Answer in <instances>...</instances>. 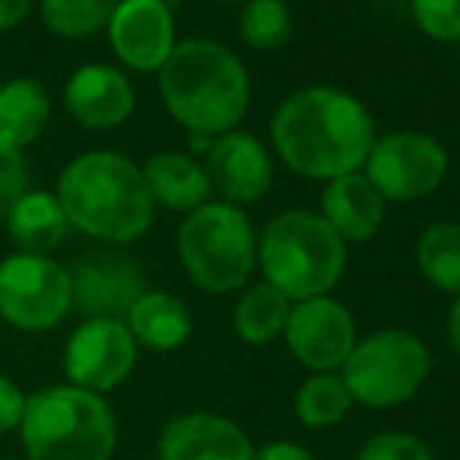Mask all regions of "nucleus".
I'll use <instances>...</instances> for the list:
<instances>
[{"instance_id": "obj_18", "label": "nucleus", "mask_w": 460, "mask_h": 460, "mask_svg": "<svg viewBox=\"0 0 460 460\" xmlns=\"http://www.w3.org/2000/svg\"><path fill=\"white\" fill-rule=\"evenodd\" d=\"M142 177H146L155 205H161V208L190 215V211L202 208L205 202H211V183L205 164H199L196 158L183 152L152 155L142 164Z\"/></svg>"}, {"instance_id": "obj_1", "label": "nucleus", "mask_w": 460, "mask_h": 460, "mask_svg": "<svg viewBox=\"0 0 460 460\" xmlns=\"http://www.w3.org/2000/svg\"><path fill=\"white\" fill-rule=\"evenodd\" d=\"M376 142V120L357 95L334 85H303L278 104L271 146L303 180L328 183L363 171Z\"/></svg>"}, {"instance_id": "obj_26", "label": "nucleus", "mask_w": 460, "mask_h": 460, "mask_svg": "<svg viewBox=\"0 0 460 460\" xmlns=\"http://www.w3.org/2000/svg\"><path fill=\"white\" fill-rule=\"evenodd\" d=\"M294 35V16L284 0H250L240 13V39L252 51H278Z\"/></svg>"}, {"instance_id": "obj_10", "label": "nucleus", "mask_w": 460, "mask_h": 460, "mask_svg": "<svg viewBox=\"0 0 460 460\" xmlns=\"http://www.w3.org/2000/svg\"><path fill=\"white\" fill-rule=\"evenodd\" d=\"M136 363H139V344L123 319H85L64 347L66 385L102 397L127 385Z\"/></svg>"}, {"instance_id": "obj_4", "label": "nucleus", "mask_w": 460, "mask_h": 460, "mask_svg": "<svg viewBox=\"0 0 460 460\" xmlns=\"http://www.w3.org/2000/svg\"><path fill=\"white\" fill-rule=\"evenodd\" d=\"M16 432L26 460H114L117 454V416L108 397L66 382L29 394Z\"/></svg>"}, {"instance_id": "obj_35", "label": "nucleus", "mask_w": 460, "mask_h": 460, "mask_svg": "<svg viewBox=\"0 0 460 460\" xmlns=\"http://www.w3.org/2000/svg\"><path fill=\"white\" fill-rule=\"evenodd\" d=\"M0 460H26V457H0Z\"/></svg>"}, {"instance_id": "obj_14", "label": "nucleus", "mask_w": 460, "mask_h": 460, "mask_svg": "<svg viewBox=\"0 0 460 460\" xmlns=\"http://www.w3.org/2000/svg\"><path fill=\"white\" fill-rule=\"evenodd\" d=\"M252 454L250 432L208 410L171 416L158 432V460H252Z\"/></svg>"}, {"instance_id": "obj_6", "label": "nucleus", "mask_w": 460, "mask_h": 460, "mask_svg": "<svg viewBox=\"0 0 460 460\" xmlns=\"http://www.w3.org/2000/svg\"><path fill=\"white\" fill-rule=\"evenodd\" d=\"M177 256L190 281L205 294H234L259 265V237L240 205L211 199L183 215Z\"/></svg>"}, {"instance_id": "obj_13", "label": "nucleus", "mask_w": 460, "mask_h": 460, "mask_svg": "<svg viewBox=\"0 0 460 460\" xmlns=\"http://www.w3.org/2000/svg\"><path fill=\"white\" fill-rule=\"evenodd\" d=\"M205 173H208L211 192L230 205H252L271 190L275 183V161L269 148L243 129L211 139L205 148Z\"/></svg>"}, {"instance_id": "obj_32", "label": "nucleus", "mask_w": 460, "mask_h": 460, "mask_svg": "<svg viewBox=\"0 0 460 460\" xmlns=\"http://www.w3.org/2000/svg\"><path fill=\"white\" fill-rule=\"evenodd\" d=\"M32 13V0H0V35L13 32Z\"/></svg>"}, {"instance_id": "obj_7", "label": "nucleus", "mask_w": 460, "mask_h": 460, "mask_svg": "<svg viewBox=\"0 0 460 460\" xmlns=\"http://www.w3.org/2000/svg\"><path fill=\"white\" fill-rule=\"evenodd\" d=\"M432 372V353L420 334L407 328H382L357 341L341 366L353 403L391 410L413 401Z\"/></svg>"}, {"instance_id": "obj_21", "label": "nucleus", "mask_w": 460, "mask_h": 460, "mask_svg": "<svg viewBox=\"0 0 460 460\" xmlns=\"http://www.w3.org/2000/svg\"><path fill=\"white\" fill-rule=\"evenodd\" d=\"M51 95L39 79H10L0 83V139L7 146L26 148L48 129Z\"/></svg>"}, {"instance_id": "obj_20", "label": "nucleus", "mask_w": 460, "mask_h": 460, "mask_svg": "<svg viewBox=\"0 0 460 460\" xmlns=\"http://www.w3.org/2000/svg\"><path fill=\"white\" fill-rule=\"evenodd\" d=\"M4 221L16 252H32V256H51L70 230L58 192L48 190H29Z\"/></svg>"}, {"instance_id": "obj_2", "label": "nucleus", "mask_w": 460, "mask_h": 460, "mask_svg": "<svg viewBox=\"0 0 460 460\" xmlns=\"http://www.w3.org/2000/svg\"><path fill=\"white\" fill-rule=\"evenodd\" d=\"M54 192L70 227L108 246H127L146 237L158 208L142 177V164L104 148L76 155L60 171Z\"/></svg>"}, {"instance_id": "obj_23", "label": "nucleus", "mask_w": 460, "mask_h": 460, "mask_svg": "<svg viewBox=\"0 0 460 460\" xmlns=\"http://www.w3.org/2000/svg\"><path fill=\"white\" fill-rule=\"evenodd\" d=\"M416 269L441 294L460 296V224L435 221L416 240Z\"/></svg>"}, {"instance_id": "obj_15", "label": "nucleus", "mask_w": 460, "mask_h": 460, "mask_svg": "<svg viewBox=\"0 0 460 460\" xmlns=\"http://www.w3.org/2000/svg\"><path fill=\"white\" fill-rule=\"evenodd\" d=\"M73 309L85 319H127L129 306L146 294V281L133 259L120 252H98L70 269Z\"/></svg>"}, {"instance_id": "obj_9", "label": "nucleus", "mask_w": 460, "mask_h": 460, "mask_svg": "<svg viewBox=\"0 0 460 460\" xmlns=\"http://www.w3.org/2000/svg\"><path fill=\"white\" fill-rule=\"evenodd\" d=\"M447 167L451 161L435 136L397 129L376 136L363 173L382 192L385 202H416L445 183Z\"/></svg>"}, {"instance_id": "obj_24", "label": "nucleus", "mask_w": 460, "mask_h": 460, "mask_svg": "<svg viewBox=\"0 0 460 460\" xmlns=\"http://www.w3.org/2000/svg\"><path fill=\"white\" fill-rule=\"evenodd\" d=\"M357 407L347 391L341 372H313L303 378L294 397V413L306 429H332L347 420V413Z\"/></svg>"}, {"instance_id": "obj_29", "label": "nucleus", "mask_w": 460, "mask_h": 460, "mask_svg": "<svg viewBox=\"0 0 460 460\" xmlns=\"http://www.w3.org/2000/svg\"><path fill=\"white\" fill-rule=\"evenodd\" d=\"M29 192V164L22 148L0 139V221Z\"/></svg>"}, {"instance_id": "obj_11", "label": "nucleus", "mask_w": 460, "mask_h": 460, "mask_svg": "<svg viewBox=\"0 0 460 460\" xmlns=\"http://www.w3.org/2000/svg\"><path fill=\"white\" fill-rule=\"evenodd\" d=\"M281 338L296 363L309 372H341L359 341L350 309L332 294L294 303Z\"/></svg>"}, {"instance_id": "obj_25", "label": "nucleus", "mask_w": 460, "mask_h": 460, "mask_svg": "<svg viewBox=\"0 0 460 460\" xmlns=\"http://www.w3.org/2000/svg\"><path fill=\"white\" fill-rule=\"evenodd\" d=\"M120 0H39L41 22L58 39H92L104 32Z\"/></svg>"}, {"instance_id": "obj_16", "label": "nucleus", "mask_w": 460, "mask_h": 460, "mask_svg": "<svg viewBox=\"0 0 460 460\" xmlns=\"http://www.w3.org/2000/svg\"><path fill=\"white\" fill-rule=\"evenodd\" d=\"M64 108L85 129H117L133 117L136 89L120 66L83 64L66 79Z\"/></svg>"}, {"instance_id": "obj_17", "label": "nucleus", "mask_w": 460, "mask_h": 460, "mask_svg": "<svg viewBox=\"0 0 460 460\" xmlns=\"http://www.w3.org/2000/svg\"><path fill=\"white\" fill-rule=\"evenodd\" d=\"M385 211H388V202L363 171L328 180L322 190L319 215L338 230L344 243H366L376 237L385 224Z\"/></svg>"}, {"instance_id": "obj_19", "label": "nucleus", "mask_w": 460, "mask_h": 460, "mask_svg": "<svg viewBox=\"0 0 460 460\" xmlns=\"http://www.w3.org/2000/svg\"><path fill=\"white\" fill-rule=\"evenodd\" d=\"M123 322H127L136 344L155 353L177 350L192 334L190 306H186L177 294H167V290H146V294L129 306Z\"/></svg>"}, {"instance_id": "obj_12", "label": "nucleus", "mask_w": 460, "mask_h": 460, "mask_svg": "<svg viewBox=\"0 0 460 460\" xmlns=\"http://www.w3.org/2000/svg\"><path fill=\"white\" fill-rule=\"evenodd\" d=\"M104 32L114 58L133 73H158L177 48V22L167 0H120Z\"/></svg>"}, {"instance_id": "obj_22", "label": "nucleus", "mask_w": 460, "mask_h": 460, "mask_svg": "<svg viewBox=\"0 0 460 460\" xmlns=\"http://www.w3.org/2000/svg\"><path fill=\"white\" fill-rule=\"evenodd\" d=\"M294 303L281 294L271 284H256L250 288L234 306V332L243 344L250 347H265L275 338L284 334V325H288V315Z\"/></svg>"}, {"instance_id": "obj_33", "label": "nucleus", "mask_w": 460, "mask_h": 460, "mask_svg": "<svg viewBox=\"0 0 460 460\" xmlns=\"http://www.w3.org/2000/svg\"><path fill=\"white\" fill-rule=\"evenodd\" d=\"M447 341H451L454 357L460 359V296H454L451 309H447Z\"/></svg>"}, {"instance_id": "obj_8", "label": "nucleus", "mask_w": 460, "mask_h": 460, "mask_svg": "<svg viewBox=\"0 0 460 460\" xmlns=\"http://www.w3.org/2000/svg\"><path fill=\"white\" fill-rule=\"evenodd\" d=\"M73 313L70 269L51 256L13 252L0 262V319L26 334L58 328Z\"/></svg>"}, {"instance_id": "obj_27", "label": "nucleus", "mask_w": 460, "mask_h": 460, "mask_svg": "<svg viewBox=\"0 0 460 460\" xmlns=\"http://www.w3.org/2000/svg\"><path fill=\"white\" fill-rule=\"evenodd\" d=\"M357 460H435V451L426 438L407 429H382L359 445Z\"/></svg>"}, {"instance_id": "obj_5", "label": "nucleus", "mask_w": 460, "mask_h": 460, "mask_svg": "<svg viewBox=\"0 0 460 460\" xmlns=\"http://www.w3.org/2000/svg\"><path fill=\"white\" fill-rule=\"evenodd\" d=\"M259 269L290 303L328 296L347 271V243L319 211L290 208L265 224Z\"/></svg>"}, {"instance_id": "obj_3", "label": "nucleus", "mask_w": 460, "mask_h": 460, "mask_svg": "<svg viewBox=\"0 0 460 460\" xmlns=\"http://www.w3.org/2000/svg\"><path fill=\"white\" fill-rule=\"evenodd\" d=\"M164 108L196 139H217L237 129L250 111V73L227 45L211 39L177 41L158 70Z\"/></svg>"}, {"instance_id": "obj_30", "label": "nucleus", "mask_w": 460, "mask_h": 460, "mask_svg": "<svg viewBox=\"0 0 460 460\" xmlns=\"http://www.w3.org/2000/svg\"><path fill=\"white\" fill-rule=\"evenodd\" d=\"M29 394L10 376H0V435L16 432L26 413Z\"/></svg>"}, {"instance_id": "obj_31", "label": "nucleus", "mask_w": 460, "mask_h": 460, "mask_svg": "<svg viewBox=\"0 0 460 460\" xmlns=\"http://www.w3.org/2000/svg\"><path fill=\"white\" fill-rule=\"evenodd\" d=\"M252 460H319L306 445L300 441H288V438H275V441H265V445L256 447Z\"/></svg>"}, {"instance_id": "obj_34", "label": "nucleus", "mask_w": 460, "mask_h": 460, "mask_svg": "<svg viewBox=\"0 0 460 460\" xmlns=\"http://www.w3.org/2000/svg\"><path fill=\"white\" fill-rule=\"evenodd\" d=\"M215 4H240V7H243V4H250V0H215Z\"/></svg>"}, {"instance_id": "obj_28", "label": "nucleus", "mask_w": 460, "mask_h": 460, "mask_svg": "<svg viewBox=\"0 0 460 460\" xmlns=\"http://www.w3.org/2000/svg\"><path fill=\"white\" fill-rule=\"evenodd\" d=\"M410 13L426 39L441 45L460 41V0H410Z\"/></svg>"}]
</instances>
